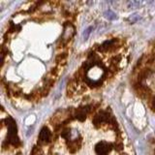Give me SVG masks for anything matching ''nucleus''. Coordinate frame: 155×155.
<instances>
[{
	"instance_id": "4",
	"label": "nucleus",
	"mask_w": 155,
	"mask_h": 155,
	"mask_svg": "<svg viewBox=\"0 0 155 155\" xmlns=\"http://www.w3.org/2000/svg\"><path fill=\"white\" fill-rule=\"evenodd\" d=\"M118 40L117 39H111V40H107L105 41L99 48V51H113L115 50L116 47L118 45Z\"/></svg>"
},
{
	"instance_id": "10",
	"label": "nucleus",
	"mask_w": 155,
	"mask_h": 155,
	"mask_svg": "<svg viewBox=\"0 0 155 155\" xmlns=\"http://www.w3.org/2000/svg\"><path fill=\"white\" fill-rule=\"evenodd\" d=\"M150 106H151L152 110L155 111V96L151 97V99H150Z\"/></svg>"
},
{
	"instance_id": "5",
	"label": "nucleus",
	"mask_w": 155,
	"mask_h": 155,
	"mask_svg": "<svg viewBox=\"0 0 155 155\" xmlns=\"http://www.w3.org/2000/svg\"><path fill=\"white\" fill-rule=\"evenodd\" d=\"M81 145V139L79 140H70L68 143V147H69L71 153H75L78 149H79Z\"/></svg>"
},
{
	"instance_id": "7",
	"label": "nucleus",
	"mask_w": 155,
	"mask_h": 155,
	"mask_svg": "<svg viewBox=\"0 0 155 155\" xmlns=\"http://www.w3.org/2000/svg\"><path fill=\"white\" fill-rule=\"evenodd\" d=\"M140 1H129L127 3V7L129 9H137L140 6Z\"/></svg>"
},
{
	"instance_id": "9",
	"label": "nucleus",
	"mask_w": 155,
	"mask_h": 155,
	"mask_svg": "<svg viewBox=\"0 0 155 155\" xmlns=\"http://www.w3.org/2000/svg\"><path fill=\"white\" fill-rule=\"evenodd\" d=\"M139 18H140L139 15H137V14H134V15H132V16L130 17V21H132V22H136V21H138Z\"/></svg>"
},
{
	"instance_id": "1",
	"label": "nucleus",
	"mask_w": 155,
	"mask_h": 155,
	"mask_svg": "<svg viewBox=\"0 0 155 155\" xmlns=\"http://www.w3.org/2000/svg\"><path fill=\"white\" fill-rule=\"evenodd\" d=\"M113 147L108 142L100 140L99 143L95 144V153L97 155H108L110 151V147Z\"/></svg>"
},
{
	"instance_id": "6",
	"label": "nucleus",
	"mask_w": 155,
	"mask_h": 155,
	"mask_svg": "<svg viewBox=\"0 0 155 155\" xmlns=\"http://www.w3.org/2000/svg\"><path fill=\"white\" fill-rule=\"evenodd\" d=\"M104 16L108 19H110V21H114V19H116V18H117V17H116V15L113 11H110V10L106 11L105 14H104Z\"/></svg>"
},
{
	"instance_id": "3",
	"label": "nucleus",
	"mask_w": 155,
	"mask_h": 155,
	"mask_svg": "<svg viewBox=\"0 0 155 155\" xmlns=\"http://www.w3.org/2000/svg\"><path fill=\"white\" fill-rule=\"evenodd\" d=\"M51 137H52V135L51 133L50 129H48L47 126H45V127L42 128L40 135H39V143L46 144L48 143H50L51 140Z\"/></svg>"
},
{
	"instance_id": "8",
	"label": "nucleus",
	"mask_w": 155,
	"mask_h": 155,
	"mask_svg": "<svg viewBox=\"0 0 155 155\" xmlns=\"http://www.w3.org/2000/svg\"><path fill=\"white\" fill-rule=\"evenodd\" d=\"M92 26H90V27H88V28H86L85 30L84 31V34H82V38H84V40H87L88 39V37H89V35H90V33H91V31H92Z\"/></svg>"
},
{
	"instance_id": "2",
	"label": "nucleus",
	"mask_w": 155,
	"mask_h": 155,
	"mask_svg": "<svg viewBox=\"0 0 155 155\" xmlns=\"http://www.w3.org/2000/svg\"><path fill=\"white\" fill-rule=\"evenodd\" d=\"M74 34H75L74 26L70 23H66L64 26V31H63L61 43H63V45H66V44L71 40V38L74 36Z\"/></svg>"
}]
</instances>
